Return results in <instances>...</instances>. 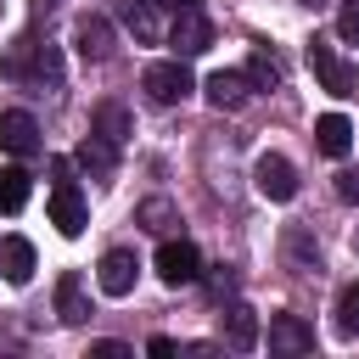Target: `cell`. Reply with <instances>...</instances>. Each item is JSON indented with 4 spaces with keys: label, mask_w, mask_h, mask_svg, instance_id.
Returning a JSON list of instances; mask_svg holds the SVG:
<instances>
[{
    "label": "cell",
    "mask_w": 359,
    "mask_h": 359,
    "mask_svg": "<svg viewBox=\"0 0 359 359\" xmlns=\"http://www.w3.org/2000/svg\"><path fill=\"white\" fill-rule=\"evenodd\" d=\"M280 73H275V62L269 56H252V67H247V84H275Z\"/></svg>",
    "instance_id": "44dd1931"
},
{
    "label": "cell",
    "mask_w": 359,
    "mask_h": 359,
    "mask_svg": "<svg viewBox=\"0 0 359 359\" xmlns=\"http://www.w3.org/2000/svg\"><path fill=\"white\" fill-rule=\"evenodd\" d=\"M157 275H163L168 286H191V280L202 275V252H196L191 241H163V247H157Z\"/></svg>",
    "instance_id": "8992f818"
},
{
    "label": "cell",
    "mask_w": 359,
    "mask_h": 359,
    "mask_svg": "<svg viewBox=\"0 0 359 359\" xmlns=\"http://www.w3.org/2000/svg\"><path fill=\"white\" fill-rule=\"evenodd\" d=\"M90 353H95V359H129L123 342H90Z\"/></svg>",
    "instance_id": "d4e9b609"
},
{
    "label": "cell",
    "mask_w": 359,
    "mask_h": 359,
    "mask_svg": "<svg viewBox=\"0 0 359 359\" xmlns=\"http://www.w3.org/2000/svg\"><path fill=\"white\" fill-rule=\"evenodd\" d=\"M314 348V325L303 314H275L269 320V353H309Z\"/></svg>",
    "instance_id": "52a82bcc"
},
{
    "label": "cell",
    "mask_w": 359,
    "mask_h": 359,
    "mask_svg": "<svg viewBox=\"0 0 359 359\" xmlns=\"http://www.w3.org/2000/svg\"><path fill=\"white\" fill-rule=\"evenodd\" d=\"M224 337H230L236 353H252V348H258V314H252L247 303H236V309L224 314Z\"/></svg>",
    "instance_id": "5bb4252c"
},
{
    "label": "cell",
    "mask_w": 359,
    "mask_h": 359,
    "mask_svg": "<svg viewBox=\"0 0 359 359\" xmlns=\"http://www.w3.org/2000/svg\"><path fill=\"white\" fill-rule=\"evenodd\" d=\"M140 84H146V95H151L157 107H174V101H185V95L196 90V79H191V67H185V56H168V62H151Z\"/></svg>",
    "instance_id": "6da1fadb"
},
{
    "label": "cell",
    "mask_w": 359,
    "mask_h": 359,
    "mask_svg": "<svg viewBox=\"0 0 359 359\" xmlns=\"http://www.w3.org/2000/svg\"><path fill=\"white\" fill-rule=\"evenodd\" d=\"M337 196L342 202H359V168H342L337 174Z\"/></svg>",
    "instance_id": "7402d4cb"
},
{
    "label": "cell",
    "mask_w": 359,
    "mask_h": 359,
    "mask_svg": "<svg viewBox=\"0 0 359 359\" xmlns=\"http://www.w3.org/2000/svg\"><path fill=\"white\" fill-rule=\"evenodd\" d=\"M56 314H62L67 325L90 320V303H84V280H79V275H62V280H56Z\"/></svg>",
    "instance_id": "9a60e30c"
},
{
    "label": "cell",
    "mask_w": 359,
    "mask_h": 359,
    "mask_svg": "<svg viewBox=\"0 0 359 359\" xmlns=\"http://www.w3.org/2000/svg\"><path fill=\"white\" fill-rule=\"evenodd\" d=\"M151 6H168V11H191L196 0H151Z\"/></svg>",
    "instance_id": "4316f807"
},
{
    "label": "cell",
    "mask_w": 359,
    "mask_h": 359,
    "mask_svg": "<svg viewBox=\"0 0 359 359\" xmlns=\"http://www.w3.org/2000/svg\"><path fill=\"white\" fill-rule=\"evenodd\" d=\"M123 22H129V34H135L140 45H157V39H163V28H157V11H151V0H129V6H123Z\"/></svg>",
    "instance_id": "e0dca14e"
},
{
    "label": "cell",
    "mask_w": 359,
    "mask_h": 359,
    "mask_svg": "<svg viewBox=\"0 0 359 359\" xmlns=\"http://www.w3.org/2000/svg\"><path fill=\"white\" fill-rule=\"evenodd\" d=\"M28 191H34L28 185V168H17V163L0 168V213H22L28 208Z\"/></svg>",
    "instance_id": "2e32d148"
},
{
    "label": "cell",
    "mask_w": 359,
    "mask_h": 359,
    "mask_svg": "<svg viewBox=\"0 0 359 359\" xmlns=\"http://www.w3.org/2000/svg\"><path fill=\"white\" fill-rule=\"evenodd\" d=\"M95 135L112 140V146H123V140H129V112H123L118 101H101V107H95Z\"/></svg>",
    "instance_id": "ac0fdd59"
},
{
    "label": "cell",
    "mask_w": 359,
    "mask_h": 359,
    "mask_svg": "<svg viewBox=\"0 0 359 359\" xmlns=\"http://www.w3.org/2000/svg\"><path fill=\"white\" fill-rule=\"evenodd\" d=\"M0 151H11V157H34L39 151L34 112H0Z\"/></svg>",
    "instance_id": "ba28073f"
},
{
    "label": "cell",
    "mask_w": 359,
    "mask_h": 359,
    "mask_svg": "<svg viewBox=\"0 0 359 359\" xmlns=\"http://www.w3.org/2000/svg\"><path fill=\"white\" fill-rule=\"evenodd\" d=\"M168 45H174V56H202L208 45H213V22L191 6V11H174V28H168Z\"/></svg>",
    "instance_id": "277c9868"
},
{
    "label": "cell",
    "mask_w": 359,
    "mask_h": 359,
    "mask_svg": "<svg viewBox=\"0 0 359 359\" xmlns=\"http://www.w3.org/2000/svg\"><path fill=\"white\" fill-rule=\"evenodd\" d=\"M303 6H320V0H303Z\"/></svg>",
    "instance_id": "83f0119b"
},
{
    "label": "cell",
    "mask_w": 359,
    "mask_h": 359,
    "mask_svg": "<svg viewBox=\"0 0 359 359\" xmlns=\"http://www.w3.org/2000/svg\"><path fill=\"white\" fill-rule=\"evenodd\" d=\"M50 224H56L62 236H84L90 208H84V196H79L73 180H56V191H50Z\"/></svg>",
    "instance_id": "5b68a950"
},
{
    "label": "cell",
    "mask_w": 359,
    "mask_h": 359,
    "mask_svg": "<svg viewBox=\"0 0 359 359\" xmlns=\"http://www.w3.org/2000/svg\"><path fill=\"white\" fill-rule=\"evenodd\" d=\"M95 286L107 292V297H129L135 292V252H107L101 258V269H95Z\"/></svg>",
    "instance_id": "9c48e42d"
},
{
    "label": "cell",
    "mask_w": 359,
    "mask_h": 359,
    "mask_svg": "<svg viewBox=\"0 0 359 359\" xmlns=\"http://www.w3.org/2000/svg\"><path fill=\"white\" fill-rule=\"evenodd\" d=\"M140 219H146L151 230H163V219H168V202H146V208H140Z\"/></svg>",
    "instance_id": "cb8c5ba5"
},
{
    "label": "cell",
    "mask_w": 359,
    "mask_h": 359,
    "mask_svg": "<svg viewBox=\"0 0 359 359\" xmlns=\"http://www.w3.org/2000/svg\"><path fill=\"white\" fill-rule=\"evenodd\" d=\"M79 163H84L95 180H107V174H112V163H118V146H112V140H101V135H90V140L79 146Z\"/></svg>",
    "instance_id": "d6986e66"
},
{
    "label": "cell",
    "mask_w": 359,
    "mask_h": 359,
    "mask_svg": "<svg viewBox=\"0 0 359 359\" xmlns=\"http://www.w3.org/2000/svg\"><path fill=\"white\" fill-rule=\"evenodd\" d=\"M73 45H79L84 62H107V56H112V22H107V17H84L79 34H73Z\"/></svg>",
    "instance_id": "7c38bea8"
},
{
    "label": "cell",
    "mask_w": 359,
    "mask_h": 359,
    "mask_svg": "<svg viewBox=\"0 0 359 359\" xmlns=\"http://www.w3.org/2000/svg\"><path fill=\"white\" fill-rule=\"evenodd\" d=\"M151 353H157V359H174L180 342H174V337H151Z\"/></svg>",
    "instance_id": "484cf974"
},
{
    "label": "cell",
    "mask_w": 359,
    "mask_h": 359,
    "mask_svg": "<svg viewBox=\"0 0 359 359\" xmlns=\"http://www.w3.org/2000/svg\"><path fill=\"white\" fill-rule=\"evenodd\" d=\"M314 140H320L325 157H348V146H353V123H348L342 112H325V118L314 123Z\"/></svg>",
    "instance_id": "4fadbf2b"
},
{
    "label": "cell",
    "mask_w": 359,
    "mask_h": 359,
    "mask_svg": "<svg viewBox=\"0 0 359 359\" xmlns=\"http://www.w3.org/2000/svg\"><path fill=\"white\" fill-rule=\"evenodd\" d=\"M309 67H314V79H320V90H331V95H353L359 90V73L325 45V39H314L309 45Z\"/></svg>",
    "instance_id": "7a4b0ae2"
},
{
    "label": "cell",
    "mask_w": 359,
    "mask_h": 359,
    "mask_svg": "<svg viewBox=\"0 0 359 359\" xmlns=\"http://www.w3.org/2000/svg\"><path fill=\"white\" fill-rule=\"evenodd\" d=\"M337 331L342 337H359V280H348L337 292Z\"/></svg>",
    "instance_id": "ffe728a7"
},
{
    "label": "cell",
    "mask_w": 359,
    "mask_h": 359,
    "mask_svg": "<svg viewBox=\"0 0 359 359\" xmlns=\"http://www.w3.org/2000/svg\"><path fill=\"white\" fill-rule=\"evenodd\" d=\"M0 275H6L11 286H28V280H34V241L6 236V241H0Z\"/></svg>",
    "instance_id": "8fae6325"
},
{
    "label": "cell",
    "mask_w": 359,
    "mask_h": 359,
    "mask_svg": "<svg viewBox=\"0 0 359 359\" xmlns=\"http://www.w3.org/2000/svg\"><path fill=\"white\" fill-rule=\"evenodd\" d=\"M252 180H258V196H269V202H292L297 196V168L280 151H264L252 163Z\"/></svg>",
    "instance_id": "3957f363"
},
{
    "label": "cell",
    "mask_w": 359,
    "mask_h": 359,
    "mask_svg": "<svg viewBox=\"0 0 359 359\" xmlns=\"http://www.w3.org/2000/svg\"><path fill=\"white\" fill-rule=\"evenodd\" d=\"M337 34H342V39H359V6H348V11L337 17Z\"/></svg>",
    "instance_id": "603a6c76"
},
{
    "label": "cell",
    "mask_w": 359,
    "mask_h": 359,
    "mask_svg": "<svg viewBox=\"0 0 359 359\" xmlns=\"http://www.w3.org/2000/svg\"><path fill=\"white\" fill-rule=\"evenodd\" d=\"M353 247H359V236H353Z\"/></svg>",
    "instance_id": "f1b7e54d"
},
{
    "label": "cell",
    "mask_w": 359,
    "mask_h": 359,
    "mask_svg": "<svg viewBox=\"0 0 359 359\" xmlns=\"http://www.w3.org/2000/svg\"><path fill=\"white\" fill-rule=\"evenodd\" d=\"M202 90H208V101H213L219 112H236V107L252 95L247 73H224V67H219V73H208V84H202Z\"/></svg>",
    "instance_id": "30bf717a"
}]
</instances>
